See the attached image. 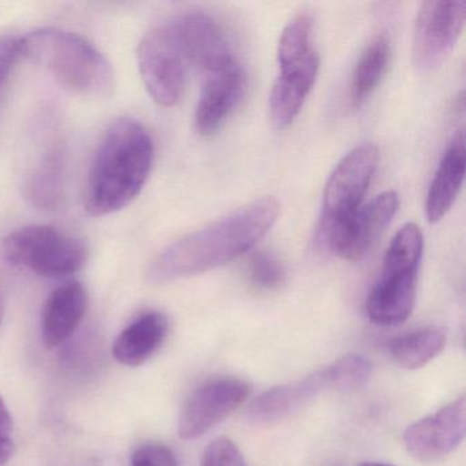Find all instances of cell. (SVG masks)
Masks as SVG:
<instances>
[{
	"label": "cell",
	"mask_w": 466,
	"mask_h": 466,
	"mask_svg": "<svg viewBox=\"0 0 466 466\" xmlns=\"http://www.w3.org/2000/svg\"><path fill=\"white\" fill-rule=\"evenodd\" d=\"M359 466H394L390 463L376 462V461H367V462H361Z\"/></svg>",
	"instance_id": "28"
},
{
	"label": "cell",
	"mask_w": 466,
	"mask_h": 466,
	"mask_svg": "<svg viewBox=\"0 0 466 466\" xmlns=\"http://www.w3.org/2000/svg\"><path fill=\"white\" fill-rule=\"evenodd\" d=\"M279 212V201L274 196H266L187 234L155 256L147 268V280L162 285L204 274L236 260L269 233Z\"/></svg>",
	"instance_id": "1"
},
{
	"label": "cell",
	"mask_w": 466,
	"mask_h": 466,
	"mask_svg": "<svg viewBox=\"0 0 466 466\" xmlns=\"http://www.w3.org/2000/svg\"><path fill=\"white\" fill-rule=\"evenodd\" d=\"M465 397L452 400L436 413L409 425L403 444L411 457L421 462H435L451 454L465 438Z\"/></svg>",
	"instance_id": "10"
},
{
	"label": "cell",
	"mask_w": 466,
	"mask_h": 466,
	"mask_svg": "<svg viewBox=\"0 0 466 466\" xmlns=\"http://www.w3.org/2000/svg\"><path fill=\"white\" fill-rule=\"evenodd\" d=\"M187 64L204 76L237 64L230 43L217 21L206 13L192 12L171 21Z\"/></svg>",
	"instance_id": "11"
},
{
	"label": "cell",
	"mask_w": 466,
	"mask_h": 466,
	"mask_svg": "<svg viewBox=\"0 0 466 466\" xmlns=\"http://www.w3.org/2000/svg\"><path fill=\"white\" fill-rule=\"evenodd\" d=\"M15 424L9 408L0 395V466L6 465L15 454Z\"/></svg>",
	"instance_id": "27"
},
{
	"label": "cell",
	"mask_w": 466,
	"mask_h": 466,
	"mask_svg": "<svg viewBox=\"0 0 466 466\" xmlns=\"http://www.w3.org/2000/svg\"><path fill=\"white\" fill-rule=\"evenodd\" d=\"M88 296L80 282L70 280L48 296L43 308L42 337L47 348L62 345L75 334L86 313Z\"/></svg>",
	"instance_id": "16"
},
{
	"label": "cell",
	"mask_w": 466,
	"mask_h": 466,
	"mask_svg": "<svg viewBox=\"0 0 466 466\" xmlns=\"http://www.w3.org/2000/svg\"><path fill=\"white\" fill-rule=\"evenodd\" d=\"M2 316H4V304H2V296H0V323H2Z\"/></svg>",
	"instance_id": "29"
},
{
	"label": "cell",
	"mask_w": 466,
	"mask_h": 466,
	"mask_svg": "<svg viewBox=\"0 0 466 466\" xmlns=\"http://www.w3.org/2000/svg\"><path fill=\"white\" fill-rule=\"evenodd\" d=\"M422 250L424 236L416 223H406L395 233L384 255L380 277L365 304L372 323L394 327L410 318L416 305Z\"/></svg>",
	"instance_id": "4"
},
{
	"label": "cell",
	"mask_w": 466,
	"mask_h": 466,
	"mask_svg": "<svg viewBox=\"0 0 466 466\" xmlns=\"http://www.w3.org/2000/svg\"><path fill=\"white\" fill-rule=\"evenodd\" d=\"M21 56L77 95L106 97L116 88L108 59L88 40L62 29H37L20 37Z\"/></svg>",
	"instance_id": "3"
},
{
	"label": "cell",
	"mask_w": 466,
	"mask_h": 466,
	"mask_svg": "<svg viewBox=\"0 0 466 466\" xmlns=\"http://www.w3.org/2000/svg\"><path fill=\"white\" fill-rule=\"evenodd\" d=\"M378 162V147L361 144L351 149L329 176L319 228L320 242L329 252L362 206Z\"/></svg>",
	"instance_id": "5"
},
{
	"label": "cell",
	"mask_w": 466,
	"mask_h": 466,
	"mask_svg": "<svg viewBox=\"0 0 466 466\" xmlns=\"http://www.w3.org/2000/svg\"><path fill=\"white\" fill-rule=\"evenodd\" d=\"M167 332L166 315L157 310L144 313L114 340V359L127 367H140L159 350Z\"/></svg>",
	"instance_id": "18"
},
{
	"label": "cell",
	"mask_w": 466,
	"mask_h": 466,
	"mask_svg": "<svg viewBox=\"0 0 466 466\" xmlns=\"http://www.w3.org/2000/svg\"><path fill=\"white\" fill-rule=\"evenodd\" d=\"M154 157V140L140 122H113L92 160L84 189L86 211L106 217L129 206L146 187Z\"/></svg>",
	"instance_id": "2"
},
{
	"label": "cell",
	"mask_w": 466,
	"mask_h": 466,
	"mask_svg": "<svg viewBox=\"0 0 466 466\" xmlns=\"http://www.w3.org/2000/svg\"><path fill=\"white\" fill-rule=\"evenodd\" d=\"M250 392L252 384L238 378L217 379L198 387L179 414V436L185 441L200 438L236 411Z\"/></svg>",
	"instance_id": "9"
},
{
	"label": "cell",
	"mask_w": 466,
	"mask_h": 466,
	"mask_svg": "<svg viewBox=\"0 0 466 466\" xmlns=\"http://www.w3.org/2000/svg\"><path fill=\"white\" fill-rule=\"evenodd\" d=\"M319 69L320 56L316 50L297 64L279 67V75L269 94V116L277 129H288L296 121L315 86Z\"/></svg>",
	"instance_id": "14"
},
{
	"label": "cell",
	"mask_w": 466,
	"mask_h": 466,
	"mask_svg": "<svg viewBox=\"0 0 466 466\" xmlns=\"http://www.w3.org/2000/svg\"><path fill=\"white\" fill-rule=\"evenodd\" d=\"M21 58L20 37L0 36V127L9 102L13 76Z\"/></svg>",
	"instance_id": "23"
},
{
	"label": "cell",
	"mask_w": 466,
	"mask_h": 466,
	"mask_svg": "<svg viewBox=\"0 0 466 466\" xmlns=\"http://www.w3.org/2000/svg\"><path fill=\"white\" fill-rule=\"evenodd\" d=\"M327 370L331 379L332 391H353L370 380L372 364L365 357L350 354L329 365Z\"/></svg>",
	"instance_id": "22"
},
{
	"label": "cell",
	"mask_w": 466,
	"mask_h": 466,
	"mask_svg": "<svg viewBox=\"0 0 466 466\" xmlns=\"http://www.w3.org/2000/svg\"><path fill=\"white\" fill-rule=\"evenodd\" d=\"M249 272L252 282L263 290H277L286 280L285 267L266 252L252 256Z\"/></svg>",
	"instance_id": "24"
},
{
	"label": "cell",
	"mask_w": 466,
	"mask_h": 466,
	"mask_svg": "<svg viewBox=\"0 0 466 466\" xmlns=\"http://www.w3.org/2000/svg\"><path fill=\"white\" fill-rule=\"evenodd\" d=\"M398 206L400 198L394 190L376 196L365 206L362 204L332 248L331 253L345 260H361L391 223Z\"/></svg>",
	"instance_id": "13"
},
{
	"label": "cell",
	"mask_w": 466,
	"mask_h": 466,
	"mask_svg": "<svg viewBox=\"0 0 466 466\" xmlns=\"http://www.w3.org/2000/svg\"><path fill=\"white\" fill-rule=\"evenodd\" d=\"M446 340V334L436 327L417 329L392 339L390 356L400 368L419 370L443 351Z\"/></svg>",
	"instance_id": "20"
},
{
	"label": "cell",
	"mask_w": 466,
	"mask_h": 466,
	"mask_svg": "<svg viewBox=\"0 0 466 466\" xmlns=\"http://www.w3.org/2000/svg\"><path fill=\"white\" fill-rule=\"evenodd\" d=\"M5 258L39 277L64 279L80 271L88 260L86 244L48 225H32L4 239Z\"/></svg>",
	"instance_id": "6"
},
{
	"label": "cell",
	"mask_w": 466,
	"mask_h": 466,
	"mask_svg": "<svg viewBox=\"0 0 466 466\" xmlns=\"http://www.w3.org/2000/svg\"><path fill=\"white\" fill-rule=\"evenodd\" d=\"M465 2H424L417 12L413 64L421 73L438 69L454 50L465 26Z\"/></svg>",
	"instance_id": "8"
},
{
	"label": "cell",
	"mask_w": 466,
	"mask_h": 466,
	"mask_svg": "<svg viewBox=\"0 0 466 466\" xmlns=\"http://www.w3.org/2000/svg\"><path fill=\"white\" fill-rule=\"evenodd\" d=\"M391 47L386 35H380L370 42L360 56L350 81V100L359 108L380 84L389 67Z\"/></svg>",
	"instance_id": "19"
},
{
	"label": "cell",
	"mask_w": 466,
	"mask_h": 466,
	"mask_svg": "<svg viewBox=\"0 0 466 466\" xmlns=\"http://www.w3.org/2000/svg\"><path fill=\"white\" fill-rule=\"evenodd\" d=\"M312 17L307 13L296 15L285 26L277 51L279 67L297 64L315 51L312 47Z\"/></svg>",
	"instance_id": "21"
},
{
	"label": "cell",
	"mask_w": 466,
	"mask_h": 466,
	"mask_svg": "<svg viewBox=\"0 0 466 466\" xmlns=\"http://www.w3.org/2000/svg\"><path fill=\"white\" fill-rule=\"evenodd\" d=\"M137 64L152 99L163 107H174L184 94L189 64L171 21L144 35L137 48Z\"/></svg>",
	"instance_id": "7"
},
{
	"label": "cell",
	"mask_w": 466,
	"mask_h": 466,
	"mask_svg": "<svg viewBox=\"0 0 466 466\" xmlns=\"http://www.w3.org/2000/svg\"><path fill=\"white\" fill-rule=\"evenodd\" d=\"M203 88L196 108V129L201 136H212L225 124L241 102L247 86L244 69L238 64L204 76Z\"/></svg>",
	"instance_id": "12"
},
{
	"label": "cell",
	"mask_w": 466,
	"mask_h": 466,
	"mask_svg": "<svg viewBox=\"0 0 466 466\" xmlns=\"http://www.w3.org/2000/svg\"><path fill=\"white\" fill-rule=\"evenodd\" d=\"M465 137L463 133L460 132L454 136L451 143L447 147L436 168L432 184L428 189L427 200H425V215L428 222H441L451 209L465 178Z\"/></svg>",
	"instance_id": "17"
},
{
	"label": "cell",
	"mask_w": 466,
	"mask_h": 466,
	"mask_svg": "<svg viewBox=\"0 0 466 466\" xmlns=\"http://www.w3.org/2000/svg\"><path fill=\"white\" fill-rule=\"evenodd\" d=\"M201 466H248L241 450L231 439L222 436L208 444Z\"/></svg>",
	"instance_id": "25"
},
{
	"label": "cell",
	"mask_w": 466,
	"mask_h": 466,
	"mask_svg": "<svg viewBox=\"0 0 466 466\" xmlns=\"http://www.w3.org/2000/svg\"><path fill=\"white\" fill-rule=\"evenodd\" d=\"M132 466H177V458L165 444L146 443L133 452Z\"/></svg>",
	"instance_id": "26"
},
{
	"label": "cell",
	"mask_w": 466,
	"mask_h": 466,
	"mask_svg": "<svg viewBox=\"0 0 466 466\" xmlns=\"http://www.w3.org/2000/svg\"><path fill=\"white\" fill-rule=\"evenodd\" d=\"M332 390L327 368L294 383L272 387L250 402L247 419L258 425L275 424L309 402L316 395Z\"/></svg>",
	"instance_id": "15"
}]
</instances>
